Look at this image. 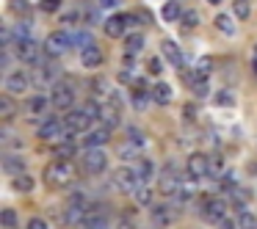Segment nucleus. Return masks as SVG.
Here are the masks:
<instances>
[{
    "label": "nucleus",
    "instance_id": "1",
    "mask_svg": "<svg viewBox=\"0 0 257 229\" xmlns=\"http://www.w3.org/2000/svg\"><path fill=\"white\" fill-rule=\"evenodd\" d=\"M45 182L53 185V188H69V185L78 182V168L72 166V160L56 157V160L45 168Z\"/></svg>",
    "mask_w": 257,
    "mask_h": 229
},
{
    "label": "nucleus",
    "instance_id": "2",
    "mask_svg": "<svg viewBox=\"0 0 257 229\" xmlns=\"http://www.w3.org/2000/svg\"><path fill=\"white\" fill-rule=\"evenodd\" d=\"M61 75V69H58L56 58H45L42 64H36L34 72H31V80H34V86H39V89H45V86H56V78Z\"/></svg>",
    "mask_w": 257,
    "mask_h": 229
},
{
    "label": "nucleus",
    "instance_id": "3",
    "mask_svg": "<svg viewBox=\"0 0 257 229\" xmlns=\"http://www.w3.org/2000/svg\"><path fill=\"white\" fill-rule=\"evenodd\" d=\"M72 47H75V45H72V34H69V31H67V34H64V31H56V34H50V36L45 39V53H47L50 58L67 56Z\"/></svg>",
    "mask_w": 257,
    "mask_h": 229
},
{
    "label": "nucleus",
    "instance_id": "4",
    "mask_svg": "<svg viewBox=\"0 0 257 229\" xmlns=\"http://www.w3.org/2000/svg\"><path fill=\"white\" fill-rule=\"evenodd\" d=\"M94 124V119L80 108V111H67L64 116V127H67V135H78V133H89V127Z\"/></svg>",
    "mask_w": 257,
    "mask_h": 229
},
{
    "label": "nucleus",
    "instance_id": "5",
    "mask_svg": "<svg viewBox=\"0 0 257 229\" xmlns=\"http://www.w3.org/2000/svg\"><path fill=\"white\" fill-rule=\"evenodd\" d=\"M158 188H161V193H163V196H174V193H180V188H183V174H177V168H174L172 163H169V166L161 171Z\"/></svg>",
    "mask_w": 257,
    "mask_h": 229
},
{
    "label": "nucleus",
    "instance_id": "6",
    "mask_svg": "<svg viewBox=\"0 0 257 229\" xmlns=\"http://www.w3.org/2000/svg\"><path fill=\"white\" fill-rule=\"evenodd\" d=\"M111 182H113V188L122 190V193H136V188L141 185V179H139V174L133 171V166H130V168H116L113 177H111Z\"/></svg>",
    "mask_w": 257,
    "mask_h": 229
},
{
    "label": "nucleus",
    "instance_id": "7",
    "mask_svg": "<svg viewBox=\"0 0 257 229\" xmlns=\"http://www.w3.org/2000/svg\"><path fill=\"white\" fill-rule=\"evenodd\" d=\"M202 215L210 223L224 221V218H227V201H224L221 196H207V199L202 201Z\"/></svg>",
    "mask_w": 257,
    "mask_h": 229
},
{
    "label": "nucleus",
    "instance_id": "8",
    "mask_svg": "<svg viewBox=\"0 0 257 229\" xmlns=\"http://www.w3.org/2000/svg\"><path fill=\"white\" fill-rule=\"evenodd\" d=\"M17 58L36 67V64H42V58H47V53H45V47H39L34 39H23V42H17Z\"/></svg>",
    "mask_w": 257,
    "mask_h": 229
},
{
    "label": "nucleus",
    "instance_id": "9",
    "mask_svg": "<svg viewBox=\"0 0 257 229\" xmlns=\"http://www.w3.org/2000/svg\"><path fill=\"white\" fill-rule=\"evenodd\" d=\"M83 168L89 174H102L108 168V157H105V152L100 149V146H91V149H86V155H83Z\"/></svg>",
    "mask_w": 257,
    "mask_h": 229
},
{
    "label": "nucleus",
    "instance_id": "10",
    "mask_svg": "<svg viewBox=\"0 0 257 229\" xmlns=\"http://www.w3.org/2000/svg\"><path fill=\"white\" fill-rule=\"evenodd\" d=\"M50 100H53V105L61 108V111L72 108V102H75V86L72 83H56V86H53Z\"/></svg>",
    "mask_w": 257,
    "mask_h": 229
},
{
    "label": "nucleus",
    "instance_id": "11",
    "mask_svg": "<svg viewBox=\"0 0 257 229\" xmlns=\"http://www.w3.org/2000/svg\"><path fill=\"white\" fill-rule=\"evenodd\" d=\"M152 223L155 226H169V223H174L177 221V204L174 201H169V204H158V207H152Z\"/></svg>",
    "mask_w": 257,
    "mask_h": 229
},
{
    "label": "nucleus",
    "instance_id": "12",
    "mask_svg": "<svg viewBox=\"0 0 257 229\" xmlns=\"http://www.w3.org/2000/svg\"><path fill=\"white\" fill-rule=\"evenodd\" d=\"M34 83L31 80V75L28 72H23V69H17V72H9V78H6V91L9 94H25L28 91V86Z\"/></svg>",
    "mask_w": 257,
    "mask_h": 229
},
{
    "label": "nucleus",
    "instance_id": "13",
    "mask_svg": "<svg viewBox=\"0 0 257 229\" xmlns=\"http://www.w3.org/2000/svg\"><path fill=\"white\" fill-rule=\"evenodd\" d=\"M161 53H163V58H166L174 69H185V56H183V50L177 47V42L163 39L161 42Z\"/></svg>",
    "mask_w": 257,
    "mask_h": 229
},
{
    "label": "nucleus",
    "instance_id": "14",
    "mask_svg": "<svg viewBox=\"0 0 257 229\" xmlns=\"http://www.w3.org/2000/svg\"><path fill=\"white\" fill-rule=\"evenodd\" d=\"M61 133H67L64 119H45V122L36 127V135H39L42 141H53V138H58Z\"/></svg>",
    "mask_w": 257,
    "mask_h": 229
},
{
    "label": "nucleus",
    "instance_id": "15",
    "mask_svg": "<svg viewBox=\"0 0 257 229\" xmlns=\"http://www.w3.org/2000/svg\"><path fill=\"white\" fill-rule=\"evenodd\" d=\"M207 171H210V157L202 155V152H191L188 155V174H194L199 179V177H207Z\"/></svg>",
    "mask_w": 257,
    "mask_h": 229
},
{
    "label": "nucleus",
    "instance_id": "16",
    "mask_svg": "<svg viewBox=\"0 0 257 229\" xmlns=\"http://www.w3.org/2000/svg\"><path fill=\"white\" fill-rule=\"evenodd\" d=\"M80 64H83L86 69H97V67L105 64V56H102V50L97 45H89V47L80 50Z\"/></svg>",
    "mask_w": 257,
    "mask_h": 229
},
{
    "label": "nucleus",
    "instance_id": "17",
    "mask_svg": "<svg viewBox=\"0 0 257 229\" xmlns=\"http://www.w3.org/2000/svg\"><path fill=\"white\" fill-rule=\"evenodd\" d=\"M3 171H6L9 177H17V174H25V171H28V163H25V157L6 152V155H3Z\"/></svg>",
    "mask_w": 257,
    "mask_h": 229
},
{
    "label": "nucleus",
    "instance_id": "18",
    "mask_svg": "<svg viewBox=\"0 0 257 229\" xmlns=\"http://www.w3.org/2000/svg\"><path fill=\"white\" fill-rule=\"evenodd\" d=\"M102 28H105V34L111 36V39H119V36L127 34V17H124V14H113L111 20H105Z\"/></svg>",
    "mask_w": 257,
    "mask_h": 229
},
{
    "label": "nucleus",
    "instance_id": "19",
    "mask_svg": "<svg viewBox=\"0 0 257 229\" xmlns=\"http://www.w3.org/2000/svg\"><path fill=\"white\" fill-rule=\"evenodd\" d=\"M111 133L113 130H108V127H97V130H89V133H86V138H83V146L86 149H91V146H102V144H108V141H111Z\"/></svg>",
    "mask_w": 257,
    "mask_h": 229
},
{
    "label": "nucleus",
    "instance_id": "20",
    "mask_svg": "<svg viewBox=\"0 0 257 229\" xmlns=\"http://www.w3.org/2000/svg\"><path fill=\"white\" fill-rule=\"evenodd\" d=\"M12 97L14 94H9V91L0 97V122H3V124H9L14 119V113H17V102H14Z\"/></svg>",
    "mask_w": 257,
    "mask_h": 229
},
{
    "label": "nucleus",
    "instance_id": "21",
    "mask_svg": "<svg viewBox=\"0 0 257 229\" xmlns=\"http://www.w3.org/2000/svg\"><path fill=\"white\" fill-rule=\"evenodd\" d=\"M100 124H102V127H108V130H116L119 127V108H113L111 102H108V105H102Z\"/></svg>",
    "mask_w": 257,
    "mask_h": 229
},
{
    "label": "nucleus",
    "instance_id": "22",
    "mask_svg": "<svg viewBox=\"0 0 257 229\" xmlns=\"http://www.w3.org/2000/svg\"><path fill=\"white\" fill-rule=\"evenodd\" d=\"M47 105H53V100H50V97L36 94V97H31V100L25 102V111H28L31 116H42V113L47 111Z\"/></svg>",
    "mask_w": 257,
    "mask_h": 229
},
{
    "label": "nucleus",
    "instance_id": "23",
    "mask_svg": "<svg viewBox=\"0 0 257 229\" xmlns=\"http://www.w3.org/2000/svg\"><path fill=\"white\" fill-rule=\"evenodd\" d=\"M89 89H91V97H102V100H108V97L113 94V86L108 78H94L89 83Z\"/></svg>",
    "mask_w": 257,
    "mask_h": 229
},
{
    "label": "nucleus",
    "instance_id": "24",
    "mask_svg": "<svg viewBox=\"0 0 257 229\" xmlns=\"http://www.w3.org/2000/svg\"><path fill=\"white\" fill-rule=\"evenodd\" d=\"M141 149H144V146L133 141V144H122V146H119L116 155L122 157L124 163H136V160H141Z\"/></svg>",
    "mask_w": 257,
    "mask_h": 229
},
{
    "label": "nucleus",
    "instance_id": "25",
    "mask_svg": "<svg viewBox=\"0 0 257 229\" xmlns=\"http://www.w3.org/2000/svg\"><path fill=\"white\" fill-rule=\"evenodd\" d=\"M133 171L139 174L141 182H150V179L155 177V163L147 160V157H141V160H136V163H133Z\"/></svg>",
    "mask_w": 257,
    "mask_h": 229
},
{
    "label": "nucleus",
    "instance_id": "26",
    "mask_svg": "<svg viewBox=\"0 0 257 229\" xmlns=\"http://www.w3.org/2000/svg\"><path fill=\"white\" fill-rule=\"evenodd\" d=\"M163 20L166 23H177V20H183V6H180V0H166L161 9Z\"/></svg>",
    "mask_w": 257,
    "mask_h": 229
},
{
    "label": "nucleus",
    "instance_id": "27",
    "mask_svg": "<svg viewBox=\"0 0 257 229\" xmlns=\"http://www.w3.org/2000/svg\"><path fill=\"white\" fill-rule=\"evenodd\" d=\"M172 86L169 83H155L152 86V100L158 102V105H169V102H172Z\"/></svg>",
    "mask_w": 257,
    "mask_h": 229
},
{
    "label": "nucleus",
    "instance_id": "28",
    "mask_svg": "<svg viewBox=\"0 0 257 229\" xmlns=\"http://www.w3.org/2000/svg\"><path fill=\"white\" fill-rule=\"evenodd\" d=\"M78 152V144H75L72 138H67V141H61V144H56L53 146V155L56 157H61V160H72V155Z\"/></svg>",
    "mask_w": 257,
    "mask_h": 229
},
{
    "label": "nucleus",
    "instance_id": "29",
    "mask_svg": "<svg viewBox=\"0 0 257 229\" xmlns=\"http://www.w3.org/2000/svg\"><path fill=\"white\" fill-rule=\"evenodd\" d=\"M133 199H136V204H141V207H150V204H152V199H155V190H152L147 182H141L139 188H136Z\"/></svg>",
    "mask_w": 257,
    "mask_h": 229
},
{
    "label": "nucleus",
    "instance_id": "30",
    "mask_svg": "<svg viewBox=\"0 0 257 229\" xmlns=\"http://www.w3.org/2000/svg\"><path fill=\"white\" fill-rule=\"evenodd\" d=\"M238 226L240 229H257V215L249 212V207H238Z\"/></svg>",
    "mask_w": 257,
    "mask_h": 229
},
{
    "label": "nucleus",
    "instance_id": "31",
    "mask_svg": "<svg viewBox=\"0 0 257 229\" xmlns=\"http://www.w3.org/2000/svg\"><path fill=\"white\" fill-rule=\"evenodd\" d=\"M83 229H113V223L108 215H86Z\"/></svg>",
    "mask_w": 257,
    "mask_h": 229
},
{
    "label": "nucleus",
    "instance_id": "32",
    "mask_svg": "<svg viewBox=\"0 0 257 229\" xmlns=\"http://www.w3.org/2000/svg\"><path fill=\"white\" fill-rule=\"evenodd\" d=\"M34 177H31L28 171L25 174H17V177H14V190H17V193H31V190H34Z\"/></svg>",
    "mask_w": 257,
    "mask_h": 229
},
{
    "label": "nucleus",
    "instance_id": "33",
    "mask_svg": "<svg viewBox=\"0 0 257 229\" xmlns=\"http://www.w3.org/2000/svg\"><path fill=\"white\" fill-rule=\"evenodd\" d=\"M216 28L221 31L224 36H235V23L229 14H216Z\"/></svg>",
    "mask_w": 257,
    "mask_h": 229
},
{
    "label": "nucleus",
    "instance_id": "34",
    "mask_svg": "<svg viewBox=\"0 0 257 229\" xmlns=\"http://www.w3.org/2000/svg\"><path fill=\"white\" fill-rule=\"evenodd\" d=\"M224 174H227V168H224V157L221 155H213L210 157V171H207V177H210V179H221Z\"/></svg>",
    "mask_w": 257,
    "mask_h": 229
},
{
    "label": "nucleus",
    "instance_id": "35",
    "mask_svg": "<svg viewBox=\"0 0 257 229\" xmlns=\"http://www.w3.org/2000/svg\"><path fill=\"white\" fill-rule=\"evenodd\" d=\"M0 144H3V146H12V149H17V146H25L23 138H17V135H14L9 127L0 130Z\"/></svg>",
    "mask_w": 257,
    "mask_h": 229
},
{
    "label": "nucleus",
    "instance_id": "36",
    "mask_svg": "<svg viewBox=\"0 0 257 229\" xmlns=\"http://www.w3.org/2000/svg\"><path fill=\"white\" fill-rule=\"evenodd\" d=\"M213 100H216V105H218V108H232V105H235V94H232L229 89L216 91V97H213Z\"/></svg>",
    "mask_w": 257,
    "mask_h": 229
},
{
    "label": "nucleus",
    "instance_id": "37",
    "mask_svg": "<svg viewBox=\"0 0 257 229\" xmlns=\"http://www.w3.org/2000/svg\"><path fill=\"white\" fill-rule=\"evenodd\" d=\"M72 45L80 47V50H83V47H89V45H94L91 31H75V34H72Z\"/></svg>",
    "mask_w": 257,
    "mask_h": 229
},
{
    "label": "nucleus",
    "instance_id": "38",
    "mask_svg": "<svg viewBox=\"0 0 257 229\" xmlns=\"http://www.w3.org/2000/svg\"><path fill=\"white\" fill-rule=\"evenodd\" d=\"M232 14H235L238 20H249V14H251L249 0H235V3H232Z\"/></svg>",
    "mask_w": 257,
    "mask_h": 229
},
{
    "label": "nucleus",
    "instance_id": "39",
    "mask_svg": "<svg viewBox=\"0 0 257 229\" xmlns=\"http://www.w3.org/2000/svg\"><path fill=\"white\" fill-rule=\"evenodd\" d=\"M141 47H144V36H139V34L127 36V42H124V53H139Z\"/></svg>",
    "mask_w": 257,
    "mask_h": 229
},
{
    "label": "nucleus",
    "instance_id": "40",
    "mask_svg": "<svg viewBox=\"0 0 257 229\" xmlns=\"http://www.w3.org/2000/svg\"><path fill=\"white\" fill-rule=\"evenodd\" d=\"M0 223H3L6 229H14V226H17V210H12V207L3 210V212H0Z\"/></svg>",
    "mask_w": 257,
    "mask_h": 229
},
{
    "label": "nucleus",
    "instance_id": "41",
    "mask_svg": "<svg viewBox=\"0 0 257 229\" xmlns=\"http://www.w3.org/2000/svg\"><path fill=\"white\" fill-rule=\"evenodd\" d=\"M180 23H183L185 28H196V25H199V12H185Z\"/></svg>",
    "mask_w": 257,
    "mask_h": 229
},
{
    "label": "nucleus",
    "instance_id": "42",
    "mask_svg": "<svg viewBox=\"0 0 257 229\" xmlns=\"http://www.w3.org/2000/svg\"><path fill=\"white\" fill-rule=\"evenodd\" d=\"M61 9V0H42V12L45 14H56Z\"/></svg>",
    "mask_w": 257,
    "mask_h": 229
},
{
    "label": "nucleus",
    "instance_id": "43",
    "mask_svg": "<svg viewBox=\"0 0 257 229\" xmlns=\"http://www.w3.org/2000/svg\"><path fill=\"white\" fill-rule=\"evenodd\" d=\"M210 69H213L210 58H199V61H196V72H199V75H210Z\"/></svg>",
    "mask_w": 257,
    "mask_h": 229
},
{
    "label": "nucleus",
    "instance_id": "44",
    "mask_svg": "<svg viewBox=\"0 0 257 229\" xmlns=\"http://www.w3.org/2000/svg\"><path fill=\"white\" fill-rule=\"evenodd\" d=\"M14 39H17V36H14L12 28H3V31H0V42H3V47H9Z\"/></svg>",
    "mask_w": 257,
    "mask_h": 229
},
{
    "label": "nucleus",
    "instance_id": "45",
    "mask_svg": "<svg viewBox=\"0 0 257 229\" xmlns=\"http://www.w3.org/2000/svg\"><path fill=\"white\" fill-rule=\"evenodd\" d=\"M147 67H150L152 75H161L163 72V61H161V58H150V64H147Z\"/></svg>",
    "mask_w": 257,
    "mask_h": 229
},
{
    "label": "nucleus",
    "instance_id": "46",
    "mask_svg": "<svg viewBox=\"0 0 257 229\" xmlns=\"http://www.w3.org/2000/svg\"><path fill=\"white\" fill-rule=\"evenodd\" d=\"M113 229H133V221H130L127 215H122V218H116V221H113Z\"/></svg>",
    "mask_w": 257,
    "mask_h": 229
},
{
    "label": "nucleus",
    "instance_id": "47",
    "mask_svg": "<svg viewBox=\"0 0 257 229\" xmlns=\"http://www.w3.org/2000/svg\"><path fill=\"white\" fill-rule=\"evenodd\" d=\"M25 229H47V221L36 215V218H31V221H28V226H25Z\"/></svg>",
    "mask_w": 257,
    "mask_h": 229
},
{
    "label": "nucleus",
    "instance_id": "48",
    "mask_svg": "<svg viewBox=\"0 0 257 229\" xmlns=\"http://www.w3.org/2000/svg\"><path fill=\"white\" fill-rule=\"evenodd\" d=\"M127 135H130V141H136V144H141V146H144V135H141V130L130 127V130H127Z\"/></svg>",
    "mask_w": 257,
    "mask_h": 229
},
{
    "label": "nucleus",
    "instance_id": "49",
    "mask_svg": "<svg viewBox=\"0 0 257 229\" xmlns=\"http://www.w3.org/2000/svg\"><path fill=\"white\" fill-rule=\"evenodd\" d=\"M136 17H139V23H141V25H152L150 12H144V9H139V12H136Z\"/></svg>",
    "mask_w": 257,
    "mask_h": 229
},
{
    "label": "nucleus",
    "instance_id": "50",
    "mask_svg": "<svg viewBox=\"0 0 257 229\" xmlns=\"http://www.w3.org/2000/svg\"><path fill=\"white\" fill-rule=\"evenodd\" d=\"M108 102H111V105H113V108H122V105H124V102H122V94H119V91H116V89H113V94H111V97H108Z\"/></svg>",
    "mask_w": 257,
    "mask_h": 229
},
{
    "label": "nucleus",
    "instance_id": "51",
    "mask_svg": "<svg viewBox=\"0 0 257 229\" xmlns=\"http://www.w3.org/2000/svg\"><path fill=\"white\" fill-rule=\"evenodd\" d=\"M100 6L102 9H119L122 6V0H100Z\"/></svg>",
    "mask_w": 257,
    "mask_h": 229
},
{
    "label": "nucleus",
    "instance_id": "52",
    "mask_svg": "<svg viewBox=\"0 0 257 229\" xmlns=\"http://www.w3.org/2000/svg\"><path fill=\"white\" fill-rule=\"evenodd\" d=\"M61 23H64V25H72V23H78V14H61Z\"/></svg>",
    "mask_w": 257,
    "mask_h": 229
},
{
    "label": "nucleus",
    "instance_id": "53",
    "mask_svg": "<svg viewBox=\"0 0 257 229\" xmlns=\"http://www.w3.org/2000/svg\"><path fill=\"white\" fill-rule=\"evenodd\" d=\"M251 72H254V78H257V45L251 47Z\"/></svg>",
    "mask_w": 257,
    "mask_h": 229
},
{
    "label": "nucleus",
    "instance_id": "54",
    "mask_svg": "<svg viewBox=\"0 0 257 229\" xmlns=\"http://www.w3.org/2000/svg\"><path fill=\"white\" fill-rule=\"evenodd\" d=\"M12 6L20 9V12H28V3H25V0H12Z\"/></svg>",
    "mask_w": 257,
    "mask_h": 229
},
{
    "label": "nucleus",
    "instance_id": "55",
    "mask_svg": "<svg viewBox=\"0 0 257 229\" xmlns=\"http://www.w3.org/2000/svg\"><path fill=\"white\" fill-rule=\"evenodd\" d=\"M216 226H218V229H235V223L229 221V218H224V221H218V223H216Z\"/></svg>",
    "mask_w": 257,
    "mask_h": 229
},
{
    "label": "nucleus",
    "instance_id": "56",
    "mask_svg": "<svg viewBox=\"0 0 257 229\" xmlns=\"http://www.w3.org/2000/svg\"><path fill=\"white\" fill-rule=\"evenodd\" d=\"M9 61H12V56H9V53H3V56H0V67L6 69V67H9Z\"/></svg>",
    "mask_w": 257,
    "mask_h": 229
},
{
    "label": "nucleus",
    "instance_id": "57",
    "mask_svg": "<svg viewBox=\"0 0 257 229\" xmlns=\"http://www.w3.org/2000/svg\"><path fill=\"white\" fill-rule=\"evenodd\" d=\"M119 80H122V83H133V80H130V72H127V69H124V72L119 75Z\"/></svg>",
    "mask_w": 257,
    "mask_h": 229
},
{
    "label": "nucleus",
    "instance_id": "58",
    "mask_svg": "<svg viewBox=\"0 0 257 229\" xmlns=\"http://www.w3.org/2000/svg\"><path fill=\"white\" fill-rule=\"evenodd\" d=\"M207 3H210V6H218V3H221V0H207Z\"/></svg>",
    "mask_w": 257,
    "mask_h": 229
}]
</instances>
